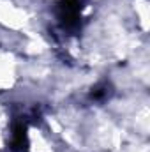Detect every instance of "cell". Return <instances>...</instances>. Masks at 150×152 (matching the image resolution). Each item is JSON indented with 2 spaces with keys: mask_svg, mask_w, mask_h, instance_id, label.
Listing matches in <instances>:
<instances>
[{
  "mask_svg": "<svg viewBox=\"0 0 150 152\" xmlns=\"http://www.w3.org/2000/svg\"><path fill=\"white\" fill-rule=\"evenodd\" d=\"M85 0H60L57 4V16L66 30H78L81 27V11Z\"/></svg>",
  "mask_w": 150,
  "mask_h": 152,
  "instance_id": "6da1fadb",
  "label": "cell"
},
{
  "mask_svg": "<svg viewBox=\"0 0 150 152\" xmlns=\"http://www.w3.org/2000/svg\"><path fill=\"white\" fill-rule=\"evenodd\" d=\"M28 126L25 120H14L12 122V149L14 151H27L28 149Z\"/></svg>",
  "mask_w": 150,
  "mask_h": 152,
  "instance_id": "7a4b0ae2",
  "label": "cell"
},
{
  "mask_svg": "<svg viewBox=\"0 0 150 152\" xmlns=\"http://www.w3.org/2000/svg\"><path fill=\"white\" fill-rule=\"evenodd\" d=\"M108 90V87H95L94 90H92V97L94 99H103V97H106V92Z\"/></svg>",
  "mask_w": 150,
  "mask_h": 152,
  "instance_id": "3957f363",
  "label": "cell"
}]
</instances>
